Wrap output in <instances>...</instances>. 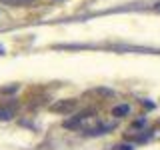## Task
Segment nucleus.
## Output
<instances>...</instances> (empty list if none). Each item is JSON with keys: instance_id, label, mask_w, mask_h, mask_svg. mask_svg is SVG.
Listing matches in <instances>:
<instances>
[{"instance_id": "1", "label": "nucleus", "mask_w": 160, "mask_h": 150, "mask_svg": "<svg viewBox=\"0 0 160 150\" xmlns=\"http://www.w3.org/2000/svg\"><path fill=\"white\" fill-rule=\"evenodd\" d=\"M74 108H76V100H58V102H54L50 106L52 112H62V114H68Z\"/></svg>"}, {"instance_id": "2", "label": "nucleus", "mask_w": 160, "mask_h": 150, "mask_svg": "<svg viewBox=\"0 0 160 150\" xmlns=\"http://www.w3.org/2000/svg\"><path fill=\"white\" fill-rule=\"evenodd\" d=\"M2 4H8V6H28L32 4V0H0Z\"/></svg>"}, {"instance_id": "3", "label": "nucleus", "mask_w": 160, "mask_h": 150, "mask_svg": "<svg viewBox=\"0 0 160 150\" xmlns=\"http://www.w3.org/2000/svg\"><path fill=\"white\" fill-rule=\"evenodd\" d=\"M130 112V106H126V104H120V106H116V108H114L112 110V114H114V116H126V114Z\"/></svg>"}, {"instance_id": "4", "label": "nucleus", "mask_w": 160, "mask_h": 150, "mask_svg": "<svg viewBox=\"0 0 160 150\" xmlns=\"http://www.w3.org/2000/svg\"><path fill=\"white\" fill-rule=\"evenodd\" d=\"M14 116V110H10V108H4V106H0V120H10Z\"/></svg>"}, {"instance_id": "5", "label": "nucleus", "mask_w": 160, "mask_h": 150, "mask_svg": "<svg viewBox=\"0 0 160 150\" xmlns=\"http://www.w3.org/2000/svg\"><path fill=\"white\" fill-rule=\"evenodd\" d=\"M158 8H160V4H158Z\"/></svg>"}]
</instances>
